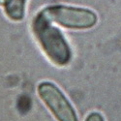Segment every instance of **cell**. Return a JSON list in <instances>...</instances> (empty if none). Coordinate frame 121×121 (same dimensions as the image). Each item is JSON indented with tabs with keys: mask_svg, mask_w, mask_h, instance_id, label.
I'll return each instance as SVG.
<instances>
[{
	"mask_svg": "<svg viewBox=\"0 0 121 121\" xmlns=\"http://www.w3.org/2000/svg\"><path fill=\"white\" fill-rule=\"evenodd\" d=\"M40 12L52 23L69 29H89L98 22L96 13L87 8L59 4L46 7Z\"/></svg>",
	"mask_w": 121,
	"mask_h": 121,
	"instance_id": "obj_2",
	"label": "cell"
},
{
	"mask_svg": "<svg viewBox=\"0 0 121 121\" xmlns=\"http://www.w3.org/2000/svg\"><path fill=\"white\" fill-rule=\"evenodd\" d=\"M38 95L57 121H78L77 112L56 84L42 82L37 86Z\"/></svg>",
	"mask_w": 121,
	"mask_h": 121,
	"instance_id": "obj_3",
	"label": "cell"
},
{
	"mask_svg": "<svg viewBox=\"0 0 121 121\" xmlns=\"http://www.w3.org/2000/svg\"><path fill=\"white\" fill-rule=\"evenodd\" d=\"M84 121H105L104 116L98 112H90Z\"/></svg>",
	"mask_w": 121,
	"mask_h": 121,
	"instance_id": "obj_5",
	"label": "cell"
},
{
	"mask_svg": "<svg viewBox=\"0 0 121 121\" xmlns=\"http://www.w3.org/2000/svg\"><path fill=\"white\" fill-rule=\"evenodd\" d=\"M32 31L44 53L53 64L67 66L72 60V49L58 27L39 12L32 21Z\"/></svg>",
	"mask_w": 121,
	"mask_h": 121,
	"instance_id": "obj_1",
	"label": "cell"
},
{
	"mask_svg": "<svg viewBox=\"0 0 121 121\" xmlns=\"http://www.w3.org/2000/svg\"><path fill=\"white\" fill-rule=\"evenodd\" d=\"M27 0H4V12L9 19L22 22L25 16Z\"/></svg>",
	"mask_w": 121,
	"mask_h": 121,
	"instance_id": "obj_4",
	"label": "cell"
},
{
	"mask_svg": "<svg viewBox=\"0 0 121 121\" xmlns=\"http://www.w3.org/2000/svg\"><path fill=\"white\" fill-rule=\"evenodd\" d=\"M4 3V0H0V5H3Z\"/></svg>",
	"mask_w": 121,
	"mask_h": 121,
	"instance_id": "obj_6",
	"label": "cell"
}]
</instances>
